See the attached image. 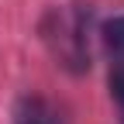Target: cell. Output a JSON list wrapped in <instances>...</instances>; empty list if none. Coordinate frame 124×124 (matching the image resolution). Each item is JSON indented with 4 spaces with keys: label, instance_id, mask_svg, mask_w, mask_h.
<instances>
[{
    "label": "cell",
    "instance_id": "1",
    "mask_svg": "<svg viewBox=\"0 0 124 124\" xmlns=\"http://www.w3.org/2000/svg\"><path fill=\"white\" fill-rule=\"evenodd\" d=\"M90 17L79 7H52L41 21V41L48 45L55 66L83 72L90 66V38H86Z\"/></svg>",
    "mask_w": 124,
    "mask_h": 124
},
{
    "label": "cell",
    "instance_id": "2",
    "mask_svg": "<svg viewBox=\"0 0 124 124\" xmlns=\"http://www.w3.org/2000/svg\"><path fill=\"white\" fill-rule=\"evenodd\" d=\"M103 45L110 55L124 59V17H110L103 24Z\"/></svg>",
    "mask_w": 124,
    "mask_h": 124
},
{
    "label": "cell",
    "instance_id": "3",
    "mask_svg": "<svg viewBox=\"0 0 124 124\" xmlns=\"http://www.w3.org/2000/svg\"><path fill=\"white\" fill-rule=\"evenodd\" d=\"M110 97H114L117 110H121V117H124V66H117V69L110 72Z\"/></svg>",
    "mask_w": 124,
    "mask_h": 124
}]
</instances>
